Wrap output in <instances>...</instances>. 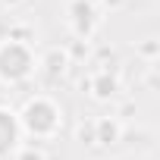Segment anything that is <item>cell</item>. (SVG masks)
Masks as SVG:
<instances>
[{
    "instance_id": "1",
    "label": "cell",
    "mask_w": 160,
    "mask_h": 160,
    "mask_svg": "<svg viewBox=\"0 0 160 160\" xmlns=\"http://www.w3.org/2000/svg\"><path fill=\"white\" fill-rule=\"evenodd\" d=\"M28 72H32V53H28L22 44L10 41V44L0 47V78H7V82H19V78H25Z\"/></svg>"
},
{
    "instance_id": "2",
    "label": "cell",
    "mask_w": 160,
    "mask_h": 160,
    "mask_svg": "<svg viewBox=\"0 0 160 160\" xmlns=\"http://www.w3.org/2000/svg\"><path fill=\"white\" fill-rule=\"evenodd\" d=\"M22 122H25L35 135H47V132L57 129L60 113H57V107H53L50 101H32V104L25 107V113H22Z\"/></svg>"
},
{
    "instance_id": "3",
    "label": "cell",
    "mask_w": 160,
    "mask_h": 160,
    "mask_svg": "<svg viewBox=\"0 0 160 160\" xmlns=\"http://www.w3.org/2000/svg\"><path fill=\"white\" fill-rule=\"evenodd\" d=\"M16 138H19V126H16L13 113H7V110H0V157L13 151Z\"/></svg>"
}]
</instances>
